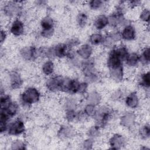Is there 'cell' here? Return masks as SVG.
Wrapping results in <instances>:
<instances>
[{
  "instance_id": "26",
  "label": "cell",
  "mask_w": 150,
  "mask_h": 150,
  "mask_svg": "<svg viewBox=\"0 0 150 150\" xmlns=\"http://www.w3.org/2000/svg\"><path fill=\"white\" fill-rule=\"evenodd\" d=\"M109 2L103 0H90L86 2L88 9L93 12H104V9L108 6Z\"/></svg>"
},
{
  "instance_id": "12",
  "label": "cell",
  "mask_w": 150,
  "mask_h": 150,
  "mask_svg": "<svg viewBox=\"0 0 150 150\" xmlns=\"http://www.w3.org/2000/svg\"><path fill=\"white\" fill-rule=\"evenodd\" d=\"M122 101L127 110L135 111L141 106V94L137 90L130 91L127 93Z\"/></svg>"
},
{
  "instance_id": "20",
  "label": "cell",
  "mask_w": 150,
  "mask_h": 150,
  "mask_svg": "<svg viewBox=\"0 0 150 150\" xmlns=\"http://www.w3.org/2000/svg\"><path fill=\"white\" fill-rule=\"evenodd\" d=\"M56 63L54 60L46 59L43 60L40 66V71L43 76L49 77L55 74Z\"/></svg>"
},
{
  "instance_id": "13",
  "label": "cell",
  "mask_w": 150,
  "mask_h": 150,
  "mask_svg": "<svg viewBox=\"0 0 150 150\" xmlns=\"http://www.w3.org/2000/svg\"><path fill=\"white\" fill-rule=\"evenodd\" d=\"M76 129L73 124L66 122L59 126L56 132L57 138L60 140L64 141L73 139L76 137Z\"/></svg>"
},
{
  "instance_id": "33",
  "label": "cell",
  "mask_w": 150,
  "mask_h": 150,
  "mask_svg": "<svg viewBox=\"0 0 150 150\" xmlns=\"http://www.w3.org/2000/svg\"><path fill=\"white\" fill-rule=\"evenodd\" d=\"M149 16L150 11L149 7L142 6L140 8V10L138 14V19L140 23L144 24L145 26L148 27L149 25Z\"/></svg>"
},
{
  "instance_id": "7",
  "label": "cell",
  "mask_w": 150,
  "mask_h": 150,
  "mask_svg": "<svg viewBox=\"0 0 150 150\" xmlns=\"http://www.w3.org/2000/svg\"><path fill=\"white\" fill-rule=\"evenodd\" d=\"M118 121L122 128L131 131L138 125V115L136 111L127 110L120 115Z\"/></svg>"
},
{
  "instance_id": "18",
  "label": "cell",
  "mask_w": 150,
  "mask_h": 150,
  "mask_svg": "<svg viewBox=\"0 0 150 150\" xmlns=\"http://www.w3.org/2000/svg\"><path fill=\"white\" fill-rule=\"evenodd\" d=\"M138 86L145 91V95L149 94L150 87V73L149 70H144L138 74L136 80Z\"/></svg>"
},
{
  "instance_id": "14",
  "label": "cell",
  "mask_w": 150,
  "mask_h": 150,
  "mask_svg": "<svg viewBox=\"0 0 150 150\" xmlns=\"http://www.w3.org/2000/svg\"><path fill=\"white\" fill-rule=\"evenodd\" d=\"M122 43L120 29H110L104 34V42L102 47L104 49H110Z\"/></svg>"
},
{
  "instance_id": "23",
  "label": "cell",
  "mask_w": 150,
  "mask_h": 150,
  "mask_svg": "<svg viewBox=\"0 0 150 150\" xmlns=\"http://www.w3.org/2000/svg\"><path fill=\"white\" fill-rule=\"evenodd\" d=\"M108 76L110 80L115 83L123 82L125 78V66L108 70Z\"/></svg>"
},
{
  "instance_id": "29",
  "label": "cell",
  "mask_w": 150,
  "mask_h": 150,
  "mask_svg": "<svg viewBox=\"0 0 150 150\" xmlns=\"http://www.w3.org/2000/svg\"><path fill=\"white\" fill-rule=\"evenodd\" d=\"M104 39V34L100 32H93L90 33L87 39V43L92 46L98 47L102 46Z\"/></svg>"
},
{
  "instance_id": "3",
  "label": "cell",
  "mask_w": 150,
  "mask_h": 150,
  "mask_svg": "<svg viewBox=\"0 0 150 150\" xmlns=\"http://www.w3.org/2000/svg\"><path fill=\"white\" fill-rule=\"evenodd\" d=\"M115 111L110 105L101 104L97 107L96 112L91 120L93 123L103 130L107 128L115 117Z\"/></svg>"
},
{
  "instance_id": "28",
  "label": "cell",
  "mask_w": 150,
  "mask_h": 150,
  "mask_svg": "<svg viewBox=\"0 0 150 150\" xmlns=\"http://www.w3.org/2000/svg\"><path fill=\"white\" fill-rule=\"evenodd\" d=\"M66 59L71 67L74 69H80L83 60L79 57L75 50H69Z\"/></svg>"
},
{
  "instance_id": "24",
  "label": "cell",
  "mask_w": 150,
  "mask_h": 150,
  "mask_svg": "<svg viewBox=\"0 0 150 150\" xmlns=\"http://www.w3.org/2000/svg\"><path fill=\"white\" fill-rule=\"evenodd\" d=\"M125 67L135 70L140 66V59L139 53L136 52H130L124 62Z\"/></svg>"
},
{
  "instance_id": "36",
  "label": "cell",
  "mask_w": 150,
  "mask_h": 150,
  "mask_svg": "<svg viewBox=\"0 0 150 150\" xmlns=\"http://www.w3.org/2000/svg\"><path fill=\"white\" fill-rule=\"evenodd\" d=\"M64 42L69 50H76L82 43L81 39L76 35L68 38Z\"/></svg>"
},
{
  "instance_id": "27",
  "label": "cell",
  "mask_w": 150,
  "mask_h": 150,
  "mask_svg": "<svg viewBox=\"0 0 150 150\" xmlns=\"http://www.w3.org/2000/svg\"><path fill=\"white\" fill-rule=\"evenodd\" d=\"M136 134L142 141H148L150 138V125L148 122H144L138 124L137 127Z\"/></svg>"
},
{
  "instance_id": "21",
  "label": "cell",
  "mask_w": 150,
  "mask_h": 150,
  "mask_svg": "<svg viewBox=\"0 0 150 150\" xmlns=\"http://www.w3.org/2000/svg\"><path fill=\"white\" fill-rule=\"evenodd\" d=\"M85 103L98 106L102 104L103 101V96L102 93L97 90H88V91L84 96Z\"/></svg>"
},
{
  "instance_id": "17",
  "label": "cell",
  "mask_w": 150,
  "mask_h": 150,
  "mask_svg": "<svg viewBox=\"0 0 150 150\" xmlns=\"http://www.w3.org/2000/svg\"><path fill=\"white\" fill-rule=\"evenodd\" d=\"M93 28L96 32H101L108 28V15L104 12L98 13L93 18L92 22Z\"/></svg>"
},
{
  "instance_id": "30",
  "label": "cell",
  "mask_w": 150,
  "mask_h": 150,
  "mask_svg": "<svg viewBox=\"0 0 150 150\" xmlns=\"http://www.w3.org/2000/svg\"><path fill=\"white\" fill-rule=\"evenodd\" d=\"M103 132V129L94 123L89 126L86 130V137L90 138L96 141L101 137Z\"/></svg>"
},
{
  "instance_id": "15",
  "label": "cell",
  "mask_w": 150,
  "mask_h": 150,
  "mask_svg": "<svg viewBox=\"0 0 150 150\" xmlns=\"http://www.w3.org/2000/svg\"><path fill=\"white\" fill-rule=\"evenodd\" d=\"M8 85L10 90H18L22 88L24 84L23 77L19 71L13 70L8 73Z\"/></svg>"
},
{
  "instance_id": "16",
  "label": "cell",
  "mask_w": 150,
  "mask_h": 150,
  "mask_svg": "<svg viewBox=\"0 0 150 150\" xmlns=\"http://www.w3.org/2000/svg\"><path fill=\"white\" fill-rule=\"evenodd\" d=\"M121 41L123 42H132L138 37V32L135 25L131 22L120 29Z\"/></svg>"
},
{
  "instance_id": "19",
  "label": "cell",
  "mask_w": 150,
  "mask_h": 150,
  "mask_svg": "<svg viewBox=\"0 0 150 150\" xmlns=\"http://www.w3.org/2000/svg\"><path fill=\"white\" fill-rule=\"evenodd\" d=\"M76 54L81 60H86L93 57L94 49L88 43H82L76 50Z\"/></svg>"
},
{
  "instance_id": "2",
  "label": "cell",
  "mask_w": 150,
  "mask_h": 150,
  "mask_svg": "<svg viewBox=\"0 0 150 150\" xmlns=\"http://www.w3.org/2000/svg\"><path fill=\"white\" fill-rule=\"evenodd\" d=\"M80 70L83 76V80L87 82L90 85L98 83L101 79L96 60L93 57L86 60H83Z\"/></svg>"
},
{
  "instance_id": "38",
  "label": "cell",
  "mask_w": 150,
  "mask_h": 150,
  "mask_svg": "<svg viewBox=\"0 0 150 150\" xmlns=\"http://www.w3.org/2000/svg\"><path fill=\"white\" fill-rule=\"evenodd\" d=\"M126 5L127 8L129 9H135L141 8L144 6L143 3L144 2L142 1H138V0H133V1H125Z\"/></svg>"
},
{
  "instance_id": "31",
  "label": "cell",
  "mask_w": 150,
  "mask_h": 150,
  "mask_svg": "<svg viewBox=\"0 0 150 150\" xmlns=\"http://www.w3.org/2000/svg\"><path fill=\"white\" fill-rule=\"evenodd\" d=\"M140 59V66L146 68L150 64V48L149 45H145L138 53Z\"/></svg>"
},
{
  "instance_id": "9",
  "label": "cell",
  "mask_w": 150,
  "mask_h": 150,
  "mask_svg": "<svg viewBox=\"0 0 150 150\" xmlns=\"http://www.w3.org/2000/svg\"><path fill=\"white\" fill-rule=\"evenodd\" d=\"M6 29L11 36L15 38H22L26 32V25L23 19L16 18L9 21Z\"/></svg>"
},
{
  "instance_id": "40",
  "label": "cell",
  "mask_w": 150,
  "mask_h": 150,
  "mask_svg": "<svg viewBox=\"0 0 150 150\" xmlns=\"http://www.w3.org/2000/svg\"><path fill=\"white\" fill-rule=\"evenodd\" d=\"M33 4L34 6L37 8L44 9L47 7L48 5V2L43 0H39V1H35L33 2Z\"/></svg>"
},
{
  "instance_id": "4",
  "label": "cell",
  "mask_w": 150,
  "mask_h": 150,
  "mask_svg": "<svg viewBox=\"0 0 150 150\" xmlns=\"http://www.w3.org/2000/svg\"><path fill=\"white\" fill-rule=\"evenodd\" d=\"M42 98L40 90L35 86L26 87L20 93L19 103L21 107L30 108L39 103Z\"/></svg>"
},
{
  "instance_id": "34",
  "label": "cell",
  "mask_w": 150,
  "mask_h": 150,
  "mask_svg": "<svg viewBox=\"0 0 150 150\" xmlns=\"http://www.w3.org/2000/svg\"><path fill=\"white\" fill-rule=\"evenodd\" d=\"M127 91L122 87H118L114 90L110 94V100L113 102H118L122 101Z\"/></svg>"
},
{
  "instance_id": "1",
  "label": "cell",
  "mask_w": 150,
  "mask_h": 150,
  "mask_svg": "<svg viewBox=\"0 0 150 150\" xmlns=\"http://www.w3.org/2000/svg\"><path fill=\"white\" fill-rule=\"evenodd\" d=\"M27 2L25 1H8L4 2L1 5V11L2 16L9 21L16 18L23 19L25 13L24 5Z\"/></svg>"
},
{
  "instance_id": "37",
  "label": "cell",
  "mask_w": 150,
  "mask_h": 150,
  "mask_svg": "<svg viewBox=\"0 0 150 150\" xmlns=\"http://www.w3.org/2000/svg\"><path fill=\"white\" fill-rule=\"evenodd\" d=\"M96 141L86 137L83 139L80 142V148L82 149L89 150L93 149L94 148L96 144Z\"/></svg>"
},
{
  "instance_id": "5",
  "label": "cell",
  "mask_w": 150,
  "mask_h": 150,
  "mask_svg": "<svg viewBox=\"0 0 150 150\" xmlns=\"http://www.w3.org/2000/svg\"><path fill=\"white\" fill-rule=\"evenodd\" d=\"M39 36L46 40L52 39L55 35L56 23L55 19L50 15H45L39 21Z\"/></svg>"
},
{
  "instance_id": "25",
  "label": "cell",
  "mask_w": 150,
  "mask_h": 150,
  "mask_svg": "<svg viewBox=\"0 0 150 150\" xmlns=\"http://www.w3.org/2000/svg\"><path fill=\"white\" fill-rule=\"evenodd\" d=\"M89 20L88 13L84 10L79 11L75 16V23L79 29L86 28L89 23Z\"/></svg>"
},
{
  "instance_id": "8",
  "label": "cell",
  "mask_w": 150,
  "mask_h": 150,
  "mask_svg": "<svg viewBox=\"0 0 150 150\" xmlns=\"http://www.w3.org/2000/svg\"><path fill=\"white\" fill-rule=\"evenodd\" d=\"M26 132V124L22 117H17L11 120L8 124L5 135L12 138L21 137Z\"/></svg>"
},
{
  "instance_id": "32",
  "label": "cell",
  "mask_w": 150,
  "mask_h": 150,
  "mask_svg": "<svg viewBox=\"0 0 150 150\" xmlns=\"http://www.w3.org/2000/svg\"><path fill=\"white\" fill-rule=\"evenodd\" d=\"M9 149L12 150H26L28 149V144L21 137L12 138L9 144Z\"/></svg>"
},
{
  "instance_id": "11",
  "label": "cell",
  "mask_w": 150,
  "mask_h": 150,
  "mask_svg": "<svg viewBox=\"0 0 150 150\" xmlns=\"http://www.w3.org/2000/svg\"><path fill=\"white\" fill-rule=\"evenodd\" d=\"M19 58L27 63L34 62L39 59L38 46L35 44H29L21 47L18 50Z\"/></svg>"
},
{
  "instance_id": "22",
  "label": "cell",
  "mask_w": 150,
  "mask_h": 150,
  "mask_svg": "<svg viewBox=\"0 0 150 150\" xmlns=\"http://www.w3.org/2000/svg\"><path fill=\"white\" fill-rule=\"evenodd\" d=\"M80 100L76 96L66 95L61 100V106L63 110L79 109Z\"/></svg>"
},
{
  "instance_id": "10",
  "label": "cell",
  "mask_w": 150,
  "mask_h": 150,
  "mask_svg": "<svg viewBox=\"0 0 150 150\" xmlns=\"http://www.w3.org/2000/svg\"><path fill=\"white\" fill-rule=\"evenodd\" d=\"M129 140L125 134L115 132L111 133L107 139L108 148L114 150H119L125 148L128 144Z\"/></svg>"
},
{
  "instance_id": "39",
  "label": "cell",
  "mask_w": 150,
  "mask_h": 150,
  "mask_svg": "<svg viewBox=\"0 0 150 150\" xmlns=\"http://www.w3.org/2000/svg\"><path fill=\"white\" fill-rule=\"evenodd\" d=\"M9 35L8 30L5 27H1V30H0V43L1 46L2 47L6 43L8 39V36Z\"/></svg>"
},
{
  "instance_id": "35",
  "label": "cell",
  "mask_w": 150,
  "mask_h": 150,
  "mask_svg": "<svg viewBox=\"0 0 150 150\" xmlns=\"http://www.w3.org/2000/svg\"><path fill=\"white\" fill-rule=\"evenodd\" d=\"M98 106H96L93 104L85 103V104L83 105L82 108L81 109V111H82L83 114L88 119H92L94 117L97 108Z\"/></svg>"
},
{
  "instance_id": "6",
  "label": "cell",
  "mask_w": 150,
  "mask_h": 150,
  "mask_svg": "<svg viewBox=\"0 0 150 150\" xmlns=\"http://www.w3.org/2000/svg\"><path fill=\"white\" fill-rule=\"evenodd\" d=\"M67 78V76L60 74H54L47 77L44 82L45 88L50 93H63Z\"/></svg>"
}]
</instances>
